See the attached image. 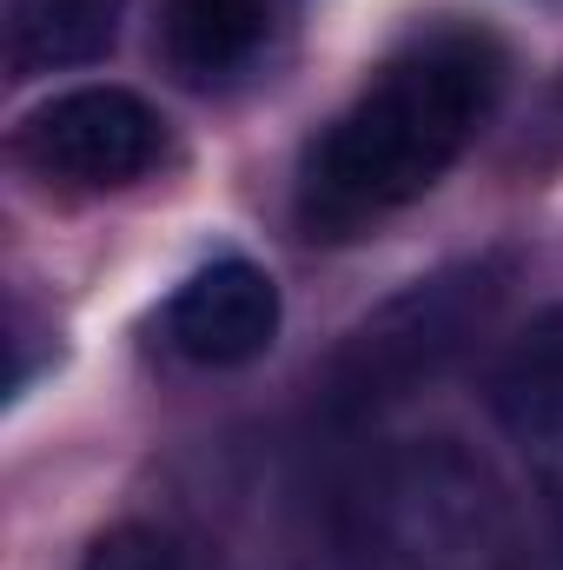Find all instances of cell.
<instances>
[{
    "instance_id": "cell-10",
    "label": "cell",
    "mask_w": 563,
    "mask_h": 570,
    "mask_svg": "<svg viewBox=\"0 0 563 570\" xmlns=\"http://www.w3.org/2000/svg\"><path fill=\"white\" fill-rule=\"evenodd\" d=\"M517 570H563V544H557V551H537V558H524Z\"/></svg>"
},
{
    "instance_id": "cell-8",
    "label": "cell",
    "mask_w": 563,
    "mask_h": 570,
    "mask_svg": "<svg viewBox=\"0 0 563 570\" xmlns=\"http://www.w3.org/2000/svg\"><path fill=\"white\" fill-rule=\"evenodd\" d=\"M120 13L127 0H20L13 7V73H67L100 60L120 40Z\"/></svg>"
},
{
    "instance_id": "cell-3",
    "label": "cell",
    "mask_w": 563,
    "mask_h": 570,
    "mask_svg": "<svg viewBox=\"0 0 563 570\" xmlns=\"http://www.w3.org/2000/svg\"><path fill=\"white\" fill-rule=\"evenodd\" d=\"M504 285H511L504 259H464V266H444L431 279L405 285L365 325H352L345 345L325 358L318 405L345 425L405 405L412 392L444 379L477 345V332L504 305Z\"/></svg>"
},
{
    "instance_id": "cell-1",
    "label": "cell",
    "mask_w": 563,
    "mask_h": 570,
    "mask_svg": "<svg viewBox=\"0 0 563 570\" xmlns=\"http://www.w3.org/2000/svg\"><path fill=\"white\" fill-rule=\"evenodd\" d=\"M504 94V47L484 27H431L405 40L298 159L292 213L305 239H358L424 199L477 140Z\"/></svg>"
},
{
    "instance_id": "cell-5",
    "label": "cell",
    "mask_w": 563,
    "mask_h": 570,
    "mask_svg": "<svg viewBox=\"0 0 563 570\" xmlns=\"http://www.w3.org/2000/svg\"><path fill=\"white\" fill-rule=\"evenodd\" d=\"M279 325H285L279 279L253 259H213L192 279H179V292L159 305V338L186 365H206V372L266 358Z\"/></svg>"
},
{
    "instance_id": "cell-6",
    "label": "cell",
    "mask_w": 563,
    "mask_h": 570,
    "mask_svg": "<svg viewBox=\"0 0 563 570\" xmlns=\"http://www.w3.org/2000/svg\"><path fill=\"white\" fill-rule=\"evenodd\" d=\"M491 412L531 478L563 498V305L537 312L491 365Z\"/></svg>"
},
{
    "instance_id": "cell-4",
    "label": "cell",
    "mask_w": 563,
    "mask_h": 570,
    "mask_svg": "<svg viewBox=\"0 0 563 570\" xmlns=\"http://www.w3.org/2000/svg\"><path fill=\"white\" fill-rule=\"evenodd\" d=\"M166 153V127L159 114L146 107L140 94L127 87H73V94H53L40 114H27L20 127V159L47 179H67V186H134L159 166Z\"/></svg>"
},
{
    "instance_id": "cell-7",
    "label": "cell",
    "mask_w": 563,
    "mask_h": 570,
    "mask_svg": "<svg viewBox=\"0 0 563 570\" xmlns=\"http://www.w3.org/2000/svg\"><path fill=\"white\" fill-rule=\"evenodd\" d=\"M266 27H273V0H166L159 47L179 80L213 87L266 47Z\"/></svg>"
},
{
    "instance_id": "cell-2",
    "label": "cell",
    "mask_w": 563,
    "mask_h": 570,
    "mask_svg": "<svg viewBox=\"0 0 563 570\" xmlns=\"http://www.w3.org/2000/svg\"><path fill=\"white\" fill-rule=\"evenodd\" d=\"M352 570H517V504L491 458L457 438L385 444L338 511Z\"/></svg>"
},
{
    "instance_id": "cell-9",
    "label": "cell",
    "mask_w": 563,
    "mask_h": 570,
    "mask_svg": "<svg viewBox=\"0 0 563 570\" xmlns=\"http://www.w3.org/2000/svg\"><path fill=\"white\" fill-rule=\"evenodd\" d=\"M80 570H213L206 551L166 524H113L87 544V564Z\"/></svg>"
}]
</instances>
